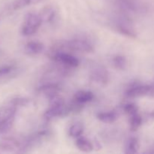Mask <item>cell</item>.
<instances>
[{"mask_svg":"<svg viewBox=\"0 0 154 154\" xmlns=\"http://www.w3.org/2000/svg\"><path fill=\"white\" fill-rule=\"evenodd\" d=\"M65 50L72 52L91 53L94 49L92 44L88 41L77 38L60 42L53 48L52 51H64Z\"/></svg>","mask_w":154,"mask_h":154,"instance_id":"1","label":"cell"},{"mask_svg":"<svg viewBox=\"0 0 154 154\" xmlns=\"http://www.w3.org/2000/svg\"><path fill=\"white\" fill-rule=\"evenodd\" d=\"M50 57L56 63L67 69L76 68L79 66L80 62L78 58L74 57L72 54H69L65 51H51Z\"/></svg>","mask_w":154,"mask_h":154,"instance_id":"2","label":"cell"},{"mask_svg":"<svg viewBox=\"0 0 154 154\" xmlns=\"http://www.w3.org/2000/svg\"><path fill=\"white\" fill-rule=\"evenodd\" d=\"M42 23V20L40 15L35 13H29L24 19L21 27V33L24 36L32 35L38 30Z\"/></svg>","mask_w":154,"mask_h":154,"instance_id":"3","label":"cell"},{"mask_svg":"<svg viewBox=\"0 0 154 154\" xmlns=\"http://www.w3.org/2000/svg\"><path fill=\"white\" fill-rule=\"evenodd\" d=\"M153 92L154 86L135 84L128 89L127 91L126 92V96L128 98H132V99L146 96H152Z\"/></svg>","mask_w":154,"mask_h":154,"instance_id":"4","label":"cell"},{"mask_svg":"<svg viewBox=\"0 0 154 154\" xmlns=\"http://www.w3.org/2000/svg\"><path fill=\"white\" fill-rule=\"evenodd\" d=\"M17 114V108L14 106H10L5 112L3 119L0 122V133H6L13 126Z\"/></svg>","mask_w":154,"mask_h":154,"instance_id":"5","label":"cell"},{"mask_svg":"<svg viewBox=\"0 0 154 154\" xmlns=\"http://www.w3.org/2000/svg\"><path fill=\"white\" fill-rule=\"evenodd\" d=\"M90 78L95 83L105 85L108 82V72L103 66H95L90 72Z\"/></svg>","mask_w":154,"mask_h":154,"instance_id":"6","label":"cell"},{"mask_svg":"<svg viewBox=\"0 0 154 154\" xmlns=\"http://www.w3.org/2000/svg\"><path fill=\"white\" fill-rule=\"evenodd\" d=\"M20 149V144L14 138H5L0 141V150L6 153L16 151Z\"/></svg>","mask_w":154,"mask_h":154,"instance_id":"7","label":"cell"},{"mask_svg":"<svg viewBox=\"0 0 154 154\" xmlns=\"http://www.w3.org/2000/svg\"><path fill=\"white\" fill-rule=\"evenodd\" d=\"M45 50V45L38 42H30L25 45L24 52L29 56H36L42 53Z\"/></svg>","mask_w":154,"mask_h":154,"instance_id":"8","label":"cell"},{"mask_svg":"<svg viewBox=\"0 0 154 154\" xmlns=\"http://www.w3.org/2000/svg\"><path fill=\"white\" fill-rule=\"evenodd\" d=\"M117 29L118 30L119 32L124 35L128 36V37H136V33H135V30L127 20H123L119 21L117 24Z\"/></svg>","mask_w":154,"mask_h":154,"instance_id":"9","label":"cell"},{"mask_svg":"<svg viewBox=\"0 0 154 154\" xmlns=\"http://www.w3.org/2000/svg\"><path fill=\"white\" fill-rule=\"evenodd\" d=\"M94 99V95L92 92L86 90H80L77 92L74 96V100L79 105H84L87 102H91Z\"/></svg>","mask_w":154,"mask_h":154,"instance_id":"10","label":"cell"},{"mask_svg":"<svg viewBox=\"0 0 154 154\" xmlns=\"http://www.w3.org/2000/svg\"><path fill=\"white\" fill-rule=\"evenodd\" d=\"M75 145L81 151L85 152V153H90L94 148L93 144H92V142H90V141L81 136L77 138L75 141Z\"/></svg>","mask_w":154,"mask_h":154,"instance_id":"11","label":"cell"},{"mask_svg":"<svg viewBox=\"0 0 154 154\" xmlns=\"http://www.w3.org/2000/svg\"><path fill=\"white\" fill-rule=\"evenodd\" d=\"M43 1L44 0H14L11 3V8L14 11L20 10L27 6L36 5Z\"/></svg>","mask_w":154,"mask_h":154,"instance_id":"12","label":"cell"},{"mask_svg":"<svg viewBox=\"0 0 154 154\" xmlns=\"http://www.w3.org/2000/svg\"><path fill=\"white\" fill-rule=\"evenodd\" d=\"M40 17L42 18V23H51L54 20L56 17V11L51 6H48L41 11Z\"/></svg>","mask_w":154,"mask_h":154,"instance_id":"13","label":"cell"},{"mask_svg":"<svg viewBox=\"0 0 154 154\" xmlns=\"http://www.w3.org/2000/svg\"><path fill=\"white\" fill-rule=\"evenodd\" d=\"M117 113L115 111H107L98 114L97 118L105 123H113L117 120Z\"/></svg>","mask_w":154,"mask_h":154,"instance_id":"14","label":"cell"},{"mask_svg":"<svg viewBox=\"0 0 154 154\" xmlns=\"http://www.w3.org/2000/svg\"><path fill=\"white\" fill-rule=\"evenodd\" d=\"M118 4L122 9L133 12L138 9V3L136 0H118Z\"/></svg>","mask_w":154,"mask_h":154,"instance_id":"15","label":"cell"},{"mask_svg":"<svg viewBox=\"0 0 154 154\" xmlns=\"http://www.w3.org/2000/svg\"><path fill=\"white\" fill-rule=\"evenodd\" d=\"M129 129L132 132L138 130L139 129L140 126H141L143 123V118L139 115L138 113H136L135 114L129 116Z\"/></svg>","mask_w":154,"mask_h":154,"instance_id":"16","label":"cell"},{"mask_svg":"<svg viewBox=\"0 0 154 154\" xmlns=\"http://www.w3.org/2000/svg\"><path fill=\"white\" fill-rule=\"evenodd\" d=\"M139 147L138 140L136 138H130L127 141L125 147V153L127 154H135L138 152Z\"/></svg>","mask_w":154,"mask_h":154,"instance_id":"17","label":"cell"},{"mask_svg":"<svg viewBox=\"0 0 154 154\" xmlns=\"http://www.w3.org/2000/svg\"><path fill=\"white\" fill-rule=\"evenodd\" d=\"M84 132V126L81 123H73L69 129V134L72 138H78L81 136Z\"/></svg>","mask_w":154,"mask_h":154,"instance_id":"18","label":"cell"},{"mask_svg":"<svg viewBox=\"0 0 154 154\" xmlns=\"http://www.w3.org/2000/svg\"><path fill=\"white\" fill-rule=\"evenodd\" d=\"M113 66L118 70H124L127 65V61L126 58L123 56H116L112 60Z\"/></svg>","mask_w":154,"mask_h":154,"instance_id":"19","label":"cell"},{"mask_svg":"<svg viewBox=\"0 0 154 154\" xmlns=\"http://www.w3.org/2000/svg\"><path fill=\"white\" fill-rule=\"evenodd\" d=\"M123 111L129 116L138 113V108L136 105L133 103L126 104L123 106Z\"/></svg>","mask_w":154,"mask_h":154,"instance_id":"20","label":"cell"},{"mask_svg":"<svg viewBox=\"0 0 154 154\" xmlns=\"http://www.w3.org/2000/svg\"><path fill=\"white\" fill-rule=\"evenodd\" d=\"M29 103V99H25V98H16V99H12L11 102H10V105L17 108V107L26 106Z\"/></svg>","mask_w":154,"mask_h":154,"instance_id":"21","label":"cell"},{"mask_svg":"<svg viewBox=\"0 0 154 154\" xmlns=\"http://www.w3.org/2000/svg\"><path fill=\"white\" fill-rule=\"evenodd\" d=\"M13 71L12 66H3L0 68V78L9 75Z\"/></svg>","mask_w":154,"mask_h":154,"instance_id":"22","label":"cell"},{"mask_svg":"<svg viewBox=\"0 0 154 154\" xmlns=\"http://www.w3.org/2000/svg\"><path fill=\"white\" fill-rule=\"evenodd\" d=\"M153 120H154V111L147 114L146 116V121L147 122L153 121Z\"/></svg>","mask_w":154,"mask_h":154,"instance_id":"23","label":"cell"}]
</instances>
